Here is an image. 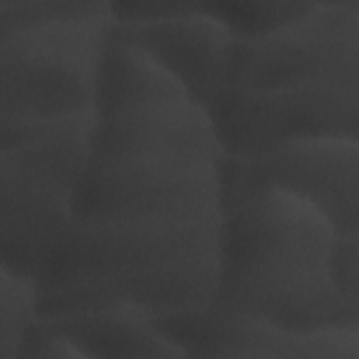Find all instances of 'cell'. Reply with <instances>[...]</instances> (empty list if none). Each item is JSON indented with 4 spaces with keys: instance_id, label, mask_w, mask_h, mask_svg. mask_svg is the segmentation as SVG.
<instances>
[{
    "instance_id": "cell-12",
    "label": "cell",
    "mask_w": 359,
    "mask_h": 359,
    "mask_svg": "<svg viewBox=\"0 0 359 359\" xmlns=\"http://www.w3.org/2000/svg\"><path fill=\"white\" fill-rule=\"evenodd\" d=\"M177 98L188 97L165 67L137 45L108 36L95 79L94 118Z\"/></svg>"
},
{
    "instance_id": "cell-15",
    "label": "cell",
    "mask_w": 359,
    "mask_h": 359,
    "mask_svg": "<svg viewBox=\"0 0 359 359\" xmlns=\"http://www.w3.org/2000/svg\"><path fill=\"white\" fill-rule=\"evenodd\" d=\"M101 0H1L0 35L43 24L97 13L108 6Z\"/></svg>"
},
{
    "instance_id": "cell-6",
    "label": "cell",
    "mask_w": 359,
    "mask_h": 359,
    "mask_svg": "<svg viewBox=\"0 0 359 359\" xmlns=\"http://www.w3.org/2000/svg\"><path fill=\"white\" fill-rule=\"evenodd\" d=\"M344 76H359V0L313 1L268 32L234 38L226 87L264 93Z\"/></svg>"
},
{
    "instance_id": "cell-5",
    "label": "cell",
    "mask_w": 359,
    "mask_h": 359,
    "mask_svg": "<svg viewBox=\"0 0 359 359\" xmlns=\"http://www.w3.org/2000/svg\"><path fill=\"white\" fill-rule=\"evenodd\" d=\"M114 22L111 4L0 35V123L93 114L95 79Z\"/></svg>"
},
{
    "instance_id": "cell-3",
    "label": "cell",
    "mask_w": 359,
    "mask_h": 359,
    "mask_svg": "<svg viewBox=\"0 0 359 359\" xmlns=\"http://www.w3.org/2000/svg\"><path fill=\"white\" fill-rule=\"evenodd\" d=\"M224 156L210 115L188 98L94 118L72 220L153 209L220 191Z\"/></svg>"
},
{
    "instance_id": "cell-11",
    "label": "cell",
    "mask_w": 359,
    "mask_h": 359,
    "mask_svg": "<svg viewBox=\"0 0 359 359\" xmlns=\"http://www.w3.org/2000/svg\"><path fill=\"white\" fill-rule=\"evenodd\" d=\"M41 320L76 345L84 358H187L154 318L135 306Z\"/></svg>"
},
{
    "instance_id": "cell-10",
    "label": "cell",
    "mask_w": 359,
    "mask_h": 359,
    "mask_svg": "<svg viewBox=\"0 0 359 359\" xmlns=\"http://www.w3.org/2000/svg\"><path fill=\"white\" fill-rule=\"evenodd\" d=\"M109 35L153 56L206 111L226 87L234 35L201 1H177L174 13L150 18H114Z\"/></svg>"
},
{
    "instance_id": "cell-7",
    "label": "cell",
    "mask_w": 359,
    "mask_h": 359,
    "mask_svg": "<svg viewBox=\"0 0 359 359\" xmlns=\"http://www.w3.org/2000/svg\"><path fill=\"white\" fill-rule=\"evenodd\" d=\"M227 157L248 160L294 139L359 137V76L264 93L224 87L208 111Z\"/></svg>"
},
{
    "instance_id": "cell-4",
    "label": "cell",
    "mask_w": 359,
    "mask_h": 359,
    "mask_svg": "<svg viewBox=\"0 0 359 359\" xmlns=\"http://www.w3.org/2000/svg\"><path fill=\"white\" fill-rule=\"evenodd\" d=\"M93 114L41 123H0V257L35 279L73 219Z\"/></svg>"
},
{
    "instance_id": "cell-16",
    "label": "cell",
    "mask_w": 359,
    "mask_h": 359,
    "mask_svg": "<svg viewBox=\"0 0 359 359\" xmlns=\"http://www.w3.org/2000/svg\"><path fill=\"white\" fill-rule=\"evenodd\" d=\"M358 240L359 233L337 236L331 254V276L344 300L359 310Z\"/></svg>"
},
{
    "instance_id": "cell-1",
    "label": "cell",
    "mask_w": 359,
    "mask_h": 359,
    "mask_svg": "<svg viewBox=\"0 0 359 359\" xmlns=\"http://www.w3.org/2000/svg\"><path fill=\"white\" fill-rule=\"evenodd\" d=\"M222 192L72 220L35 275L39 318L135 306L167 317L210 304L219 278Z\"/></svg>"
},
{
    "instance_id": "cell-13",
    "label": "cell",
    "mask_w": 359,
    "mask_h": 359,
    "mask_svg": "<svg viewBox=\"0 0 359 359\" xmlns=\"http://www.w3.org/2000/svg\"><path fill=\"white\" fill-rule=\"evenodd\" d=\"M38 317L35 279L0 265V359H17L20 344Z\"/></svg>"
},
{
    "instance_id": "cell-2",
    "label": "cell",
    "mask_w": 359,
    "mask_h": 359,
    "mask_svg": "<svg viewBox=\"0 0 359 359\" xmlns=\"http://www.w3.org/2000/svg\"><path fill=\"white\" fill-rule=\"evenodd\" d=\"M219 278L210 307L292 332L359 325L331 276L338 233L309 201L275 185L222 196Z\"/></svg>"
},
{
    "instance_id": "cell-8",
    "label": "cell",
    "mask_w": 359,
    "mask_h": 359,
    "mask_svg": "<svg viewBox=\"0 0 359 359\" xmlns=\"http://www.w3.org/2000/svg\"><path fill=\"white\" fill-rule=\"evenodd\" d=\"M359 140L342 136L304 137L280 143L248 160L224 156L222 196L275 185L314 205L339 236L359 233Z\"/></svg>"
},
{
    "instance_id": "cell-14",
    "label": "cell",
    "mask_w": 359,
    "mask_h": 359,
    "mask_svg": "<svg viewBox=\"0 0 359 359\" xmlns=\"http://www.w3.org/2000/svg\"><path fill=\"white\" fill-rule=\"evenodd\" d=\"M311 1H201L213 15L227 24L234 38L245 39L268 32L300 15Z\"/></svg>"
},
{
    "instance_id": "cell-9",
    "label": "cell",
    "mask_w": 359,
    "mask_h": 359,
    "mask_svg": "<svg viewBox=\"0 0 359 359\" xmlns=\"http://www.w3.org/2000/svg\"><path fill=\"white\" fill-rule=\"evenodd\" d=\"M153 318L187 358H359V325L292 332L210 306Z\"/></svg>"
}]
</instances>
